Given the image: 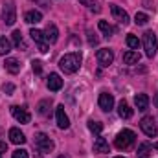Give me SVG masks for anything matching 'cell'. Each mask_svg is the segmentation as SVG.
I'll list each match as a JSON object with an SVG mask.
<instances>
[{
  "mask_svg": "<svg viewBox=\"0 0 158 158\" xmlns=\"http://www.w3.org/2000/svg\"><path fill=\"white\" fill-rule=\"evenodd\" d=\"M55 118H57V125H59V129H68V127H70V119H68V116H66L63 105H59V107L55 109Z\"/></svg>",
  "mask_w": 158,
  "mask_h": 158,
  "instance_id": "11",
  "label": "cell"
},
{
  "mask_svg": "<svg viewBox=\"0 0 158 158\" xmlns=\"http://www.w3.org/2000/svg\"><path fill=\"white\" fill-rule=\"evenodd\" d=\"M6 151H7V145H6L4 142H0V155H2V153H6Z\"/></svg>",
  "mask_w": 158,
  "mask_h": 158,
  "instance_id": "35",
  "label": "cell"
},
{
  "mask_svg": "<svg viewBox=\"0 0 158 158\" xmlns=\"http://www.w3.org/2000/svg\"><path fill=\"white\" fill-rule=\"evenodd\" d=\"M48 88L52 90V92H57V90H61L63 88V79L59 74H50V77H48Z\"/></svg>",
  "mask_w": 158,
  "mask_h": 158,
  "instance_id": "13",
  "label": "cell"
},
{
  "mask_svg": "<svg viewBox=\"0 0 158 158\" xmlns=\"http://www.w3.org/2000/svg\"><path fill=\"white\" fill-rule=\"evenodd\" d=\"M9 140H11L13 143H17V145L26 143V136H24V132H22L20 129H17V127L9 129Z\"/></svg>",
  "mask_w": 158,
  "mask_h": 158,
  "instance_id": "12",
  "label": "cell"
},
{
  "mask_svg": "<svg viewBox=\"0 0 158 158\" xmlns=\"http://www.w3.org/2000/svg\"><path fill=\"white\" fill-rule=\"evenodd\" d=\"M151 151H153V145L147 143V142H143V143H140V147H138V151H136V156L138 158H149Z\"/></svg>",
  "mask_w": 158,
  "mask_h": 158,
  "instance_id": "21",
  "label": "cell"
},
{
  "mask_svg": "<svg viewBox=\"0 0 158 158\" xmlns=\"http://www.w3.org/2000/svg\"><path fill=\"white\" fill-rule=\"evenodd\" d=\"M153 149H156V151H158V142H156V143H153Z\"/></svg>",
  "mask_w": 158,
  "mask_h": 158,
  "instance_id": "40",
  "label": "cell"
},
{
  "mask_svg": "<svg viewBox=\"0 0 158 158\" xmlns=\"http://www.w3.org/2000/svg\"><path fill=\"white\" fill-rule=\"evenodd\" d=\"M81 53L79 52H72V53H66L59 59V68L64 72V74H76L79 68H81Z\"/></svg>",
  "mask_w": 158,
  "mask_h": 158,
  "instance_id": "1",
  "label": "cell"
},
{
  "mask_svg": "<svg viewBox=\"0 0 158 158\" xmlns=\"http://www.w3.org/2000/svg\"><path fill=\"white\" fill-rule=\"evenodd\" d=\"M13 88H15L13 85H4V92H7V94H11V92H13Z\"/></svg>",
  "mask_w": 158,
  "mask_h": 158,
  "instance_id": "33",
  "label": "cell"
},
{
  "mask_svg": "<svg viewBox=\"0 0 158 158\" xmlns=\"http://www.w3.org/2000/svg\"><path fill=\"white\" fill-rule=\"evenodd\" d=\"M134 140H136V134H134L131 129H123V131L118 132V136H116V140H114V145H116L118 149H129V147L134 143Z\"/></svg>",
  "mask_w": 158,
  "mask_h": 158,
  "instance_id": "2",
  "label": "cell"
},
{
  "mask_svg": "<svg viewBox=\"0 0 158 158\" xmlns=\"http://www.w3.org/2000/svg\"><path fill=\"white\" fill-rule=\"evenodd\" d=\"M127 46L131 48V50H138V46H140V40L136 35H132V33H129L127 35Z\"/></svg>",
  "mask_w": 158,
  "mask_h": 158,
  "instance_id": "28",
  "label": "cell"
},
{
  "mask_svg": "<svg viewBox=\"0 0 158 158\" xmlns=\"http://www.w3.org/2000/svg\"><path fill=\"white\" fill-rule=\"evenodd\" d=\"M31 66H33V72H35V74H40V72H42V64H40L39 61H33Z\"/></svg>",
  "mask_w": 158,
  "mask_h": 158,
  "instance_id": "31",
  "label": "cell"
},
{
  "mask_svg": "<svg viewBox=\"0 0 158 158\" xmlns=\"http://www.w3.org/2000/svg\"><path fill=\"white\" fill-rule=\"evenodd\" d=\"M138 61H140V53L136 50H129V52L123 53V63L125 64H136Z\"/></svg>",
  "mask_w": 158,
  "mask_h": 158,
  "instance_id": "18",
  "label": "cell"
},
{
  "mask_svg": "<svg viewBox=\"0 0 158 158\" xmlns=\"http://www.w3.org/2000/svg\"><path fill=\"white\" fill-rule=\"evenodd\" d=\"M110 11H112V17L118 20L119 24H123V26H127V24H129V15H127V11H125V9H121L119 6L112 4V6H110Z\"/></svg>",
  "mask_w": 158,
  "mask_h": 158,
  "instance_id": "10",
  "label": "cell"
},
{
  "mask_svg": "<svg viewBox=\"0 0 158 158\" xmlns=\"http://www.w3.org/2000/svg\"><path fill=\"white\" fill-rule=\"evenodd\" d=\"M59 158H66V156H64V155H61V156H59Z\"/></svg>",
  "mask_w": 158,
  "mask_h": 158,
  "instance_id": "41",
  "label": "cell"
},
{
  "mask_svg": "<svg viewBox=\"0 0 158 158\" xmlns=\"http://www.w3.org/2000/svg\"><path fill=\"white\" fill-rule=\"evenodd\" d=\"M35 145H37V149L42 151V153H52L53 147H55V143H53V142L50 140V136L44 134V132H37V134H35Z\"/></svg>",
  "mask_w": 158,
  "mask_h": 158,
  "instance_id": "5",
  "label": "cell"
},
{
  "mask_svg": "<svg viewBox=\"0 0 158 158\" xmlns=\"http://www.w3.org/2000/svg\"><path fill=\"white\" fill-rule=\"evenodd\" d=\"M4 64H6V70H7L9 74H19V72H20V66H22V64L19 63V59H15V57H7Z\"/></svg>",
  "mask_w": 158,
  "mask_h": 158,
  "instance_id": "14",
  "label": "cell"
},
{
  "mask_svg": "<svg viewBox=\"0 0 158 158\" xmlns=\"http://www.w3.org/2000/svg\"><path fill=\"white\" fill-rule=\"evenodd\" d=\"M143 6H145L147 9H153V4H151V0H143Z\"/></svg>",
  "mask_w": 158,
  "mask_h": 158,
  "instance_id": "36",
  "label": "cell"
},
{
  "mask_svg": "<svg viewBox=\"0 0 158 158\" xmlns=\"http://www.w3.org/2000/svg\"><path fill=\"white\" fill-rule=\"evenodd\" d=\"M30 35H31V39L35 40L37 44H44V40H46V35H44V31H40V30H31L30 31Z\"/></svg>",
  "mask_w": 158,
  "mask_h": 158,
  "instance_id": "24",
  "label": "cell"
},
{
  "mask_svg": "<svg viewBox=\"0 0 158 158\" xmlns=\"http://www.w3.org/2000/svg\"><path fill=\"white\" fill-rule=\"evenodd\" d=\"M11 52V42L6 37H0V55H6Z\"/></svg>",
  "mask_w": 158,
  "mask_h": 158,
  "instance_id": "25",
  "label": "cell"
},
{
  "mask_svg": "<svg viewBox=\"0 0 158 158\" xmlns=\"http://www.w3.org/2000/svg\"><path fill=\"white\" fill-rule=\"evenodd\" d=\"M37 2H40L42 7H50V2H48V0H37Z\"/></svg>",
  "mask_w": 158,
  "mask_h": 158,
  "instance_id": "37",
  "label": "cell"
},
{
  "mask_svg": "<svg viewBox=\"0 0 158 158\" xmlns=\"http://www.w3.org/2000/svg\"><path fill=\"white\" fill-rule=\"evenodd\" d=\"M118 114H119V118H123V119H129L131 116H132V109L129 107V103H127L125 99H121V101H119Z\"/></svg>",
  "mask_w": 158,
  "mask_h": 158,
  "instance_id": "17",
  "label": "cell"
},
{
  "mask_svg": "<svg viewBox=\"0 0 158 158\" xmlns=\"http://www.w3.org/2000/svg\"><path fill=\"white\" fill-rule=\"evenodd\" d=\"M13 42H15L17 48L26 50V42H24V39H22V33H20V31H13Z\"/></svg>",
  "mask_w": 158,
  "mask_h": 158,
  "instance_id": "26",
  "label": "cell"
},
{
  "mask_svg": "<svg viewBox=\"0 0 158 158\" xmlns=\"http://www.w3.org/2000/svg\"><path fill=\"white\" fill-rule=\"evenodd\" d=\"M79 2H81L83 6H94V2H96V0H79Z\"/></svg>",
  "mask_w": 158,
  "mask_h": 158,
  "instance_id": "34",
  "label": "cell"
},
{
  "mask_svg": "<svg viewBox=\"0 0 158 158\" xmlns=\"http://www.w3.org/2000/svg\"><path fill=\"white\" fill-rule=\"evenodd\" d=\"M99 109L101 110H105V112H110L112 110V107H114V96L112 94H109V92H101L99 94Z\"/></svg>",
  "mask_w": 158,
  "mask_h": 158,
  "instance_id": "8",
  "label": "cell"
},
{
  "mask_svg": "<svg viewBox=\"0 0 158 158\" xmlns=\"http://www.w3.org/2000/svg\"><path fill=\"white\" fill-rule=\"evenodd\" d=\"M116 158H123V156H116Z\"/></svg>",
  "mask_w": 158,
  "mask_h": 158,
  "instance_id": "42",
  "label": "cell"
},
{
  "mask_svg": "<svg viewBox=\"0 0 158 158\" xmlns=\"http://www.w3.org/2000/svg\"><path fill=\"white\" fill-rule=\"evenodd\" d=\"M134 105H136V109L138 110H147V107H149V98H147V94H136L134 96Z\"/></svg>",
  "mask_w": 158,
  "mask_h": 158,
  "instance_id": "15",
  "label": "cell"
},
{
  "mask_svg": "<svg viewBox=\"0 0 158 158\" xmlns=\"http://www.w3.org/2000/svg\"><path fill=\"white\" fill-rule=\"evenodd\" d=\"M88 44H90V46H96V44H98V37H94L92 31H88Z\"/></svg>",
  "mask_w": 158,
  "mask_h": 158,
  "instance_id": "32",
  "label": "cell"
},
{
  "mask_svg": "<svg viewBox=\"0 0 158 158\" xmlns=\"http://www.w3.org/2000/svg\"><path fill=\"white\" fill-rule=\"evenodd\" d=\"M155 105H156V107H158V94H156V96H155Z\"/></svg>",
  "mask_w": 158,
  "mask_h": 158,
  "instance_id": "39",
  "label": "cell"
},
{
  "mask_svg": "<svg viewBox=\"0 0 158 158\" xmlns=\"http://www.w3.org/2000/svg\"><path fill=\"white\" fill-rule=\"evenodd\" d=\"M140 129H142L149 138H155V136L158 134V125H156V121H155L153 116L142 118V121H140Z\"/></svg>",
  "mask_w": 158,
  "mask_h": 158,
  "instance_id": "6",
  "label": "cell"
},
{
  "mask_svg": "<svg viewBox=\"0 0 158 158\" xmlns=\"http://www.w3.org/2000/svg\"><path fill=\"white\" fill-rule=\"evenodd\" d=\"M2 19H4V24H7V26H13L15 24V20H17V7H15V2L13 0H6L4 2Z\"/></svg>",
  "mask_w": 158,
  "mask_h": 158,
  "instance_id": "4",
  "label": "cell"
},
{
  "mask_svg": "<svg viewBox=\"0 0 158 158\" xmlns=\"http://www.w3.org/2000/svg\"><path fill=\"white\" fill-rule=\"evenodd\" d=\"M134 22H136L138 26H145V24L149 22V17H147L145 13H136V15H134Z\"/></svg>",
  "mask_w": 158,
  "mask_h": 158,
  "instance_id": "29",
  "label": "cell"
},
{
  "mask_svg": "<svg viewBox=\"0 0 158 158\" xmlns=\"http://www.w3.org/2000/svg\"><path fill=\"white\" fill-rule=\"evenodd\" d=\"M11 114H13V118L17 119L19 123H30V121H31V114H30L24 107L13 105V107H11Z\"/></svg>",
  "mask_w": 158,
  "mask_h": 158,
  "instance_id": "7",
  "label": "cell"
},
{
  "mask_svg": "<svg viewBox=\"0 0 158 158\" xmlns=\"http://www.w3.org/2000/svg\"><path fill=\"white\" fill-rule=\"evenodd\" d=\"M94 153H109V142L105 138H98L94 142Z\"/></svg>",
  "mask_w": 158,
  "mask_h": 158,
  "instance_id": "20",
  "label": "cell"
},
{
  "mask_svg": "<svg viewBox=\"0 0 158 158\" xmlns=\"http://www.w3.org/2000/svg\"><path fill=\"white\" fill-rule=\"evenodd\" d=\"M44 35H46V40H48V42H52V44L57 42V39H59V30H57V26H55V24H48Z\"/></svg>",
  "mask_w": 158,
  "mask_h": 158,
  "instance_id": "16",
  "label": "cell"
},
{
  "mask_svg": "<svg viewBox=\"0 0 158 158\" xmlns=\"http://www.w3.org/2000/svg\"><path fill=\"white\" fill-rule=\"evenodd\" d=\"M98 26H99V30L105 33V37H107V39H109V37L114 33V28H112V26H110L107 20H99V24H98Z\"/></svg>",
  "mask_w": 158,
  "mask_h": 158,
  "instance_id": "23",
  "label": "cell"
},
{
  "mask_svg": "<svg viewBox=\"0 0 158 158\" xmlns=\"http://www.w3.org/2000/svg\"><path fill=\"white\" fill-rule=\"evenodd\" d=\"M13 158H30V155L26 149H17V151H13Z\"/></svg>",
  "mask_w": 158,
  "mask_h": 158,
  "instance_id": "30",
  "label": "cell"
},
{
  "mask_svg": "<svg viewBox=\"0 0 158 158\" xmlns=\"http://www.w3.org/2000/svg\"><path fill=\"white\" fill-rule=\"evenodd\" d=\"M39 50L42 53H46V52H48V46H46V44H39Z\"/></svg>",
  "mask_w": 158,
  "mask_h": 158,
  "instance_id": "38",
  "label": "cell"
},
{
  "mask_svg": "<svg viewBox=\"0 0 158 158\" xmlns=\"http://www.w3.org/2000/svg\"><path fill=\"white\" fill-rule=\"evenodd\" d=\"M50 110H52V99H42V101H39L37 112H39L40 116H48Z\"/></svg>",
  "mask_w": 158,
  "mask_h": 158,
  "instance_id": "22",
  "label": "cell"
},
{
  "mask_svg": "<svg viewBox=\"0 0 158 158\" xmlns=\"http://www.w3.org/2000/svg\"><path fill=\"white\" fill-rule=\"evenodd\" d=\"M24 20L28 22V24H39L40 20H42V13L40 11H28L26 15H24Z\"/></svg>",
  "mask_w": 158,
  "mask_h": 158,
  "instance_id": "19",
  "label": "cell"
},
{
  "mask_svg": "<svg viewBox=\"0 0 158 158\" xmlns=\"http://www.w3.org/2000/svg\"><path fill=\"white\" fill-rule=\"evenodd\" d=\"M143 48H145V55L147 57H155L158 52V39L155 31H145L143 33Z\"/></svg>",
  "mask_w": 158,
  "mask_h": 158,
  "instance_id": "3",
  "label": "cell"
},
{
  "mask_svg": "<svg viewBox=\"0 0 158 158\" xmlns=\"http://www.w3.org/2000/svg\"><path fill=\"white\" fill-rule=\"evenodd\" d=\"M88 129L94 132V134H101V131H103V123H99V121H94V119H90L88 121Z\"/></svg>",
  "mask_w": 158,
  "mask_h": 158,
  "instance_id": "27",
  "label": "cell"
},
{
  "mask_svg": "<svg viewBox=\"0 0 158 158\" xmlns=\"http://www.w3.org/2000/svg\"><path fill=\"white\" fill-rule=\"evenodd\" d=\"M98 61H99L101 66H109V64H112V61H114V52L109 50V48H101V50H98Z\"/></svg>",
  "mask_w": 158,
  "mask_h": 158,
  "instance_id": "9",
  "label": "cell"
}]
</instances>
